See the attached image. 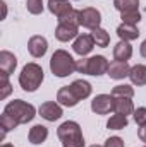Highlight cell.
<instances>
[{"label": "cell", "instance_id": "7", "mask_svg": "<svg viewBox=\"0 0 146 147\" xmlns=\"http://www.w3.org/2000/svg\"><path fill=\"white\" fill-rule=\"evenodd\" d=\"M113 108V98L112 94H98L91 101V111L96 115H107Z\"/></svg>", "mask_w": 146, "mask_h": 147}, {"label": "cell", "instance_id": "20", "mask_svg": "<svg viewBox=\"0 0 146 147\" xmlns=\"http://www.w3.org/2000/svg\"><path fill=\"white\" fill-rule=\"evenodd\" d=\"M48 10L57 17H62L64 14L72 10V5L69 3V0H48Z\"/></svg>", "mask_w": 146, "mask_h": 147}, {"label": "cell", "instance_id": "16", "mask_svg": "<svg viewBox=\"0 0 146 147\" xmlns=\"http://www.w3.org/2000/svg\"><path fill=\"white\" fill-rule=\"evenodd\" d=\"M132 57V46L129 45V41H119L113 46V58L119 62H127Z\"/></svg>", "mask_w": 146, "mask_h": 147}, {"label": "cell", "instance_id": "32", "mask_svg": "<svg viewBox=\"0 0 146 147\" xmlns=\"http://www.w3.org/2000/svg\"><path fill=\"white\" fill-rule=\"evenodd\" d=\"M103 147H126V146H124V140L120 137H110V139L105 140Z\"/></svg>", "mask_w": 146, "mask_h": 147}, {"label": "cell", "instance_id": "29", "mask_svg": "<svg viewBox=\"0 0 146 147\" xmlns=\"http://www.w3.org/2000/svg\"><path fill=\"white\" fill-rule=\"evenodd\" d=\"M26 9H28V12H29V14H33V16L41 14V12H43V9H45L43 0H28V2H26Z\"/></svg>", "mask_w": 146, "mask_h": 147}, {"label": "cell", "instance_id": "33", "mask_svg": "<svg viewBox=\"0 0 146 147\" xmlns=\"http://www.w3.org/2000/svg\"><path fill=\"white\" fill-rule=\"evenodd\" d=\"M138 137L141 139V142H146V125H141L138 130Z\"/></svg>", "mask_w": 146, "mask_h": 147}, {"label": "cell", "instance_id": "15", "mask_svg": "<svg viewBox=\"0 0 146 147\" xmlns=\"http://www.w3.org/2000/svg\"><path fill=\"white\" fill-rule=\"evenodd\" d=\"M71 89H72V92L76 94V98H77L79 101L89 98V96H91V91H93L91 84H89L88 80H83V79L74 80L72 84H71Z\"/></svg>", "mask_w": 146, "mask_h": 147}, {"label": "cell", "instance_id": "1", "mask_svg": "<svg viewBox=\"0 0 146 147\" xmlns=\"http://www.w3.org/2000/svg\"><path fill=\"white\" fill-rule=\"evenodd\" d=\"M57 135L64 147H84V137L81 132L79 123L76 121H64L57 128Z\"/></svg>", "mask_w": 146, "mask_h": 147}, {"label": "cell", "instance_id": "4", "mask_svg": "<svg viewBox=\"0 0 146 147\" xmlns=\"http://www.w3.org/2000/svg\"><path fill=\"white\" fill-rule=\"evenodd\" d=\"M3 113L10 115L19 125H24V123H29L36 116V108L23 99H14L3 108Z\"/></svg>", "mask_w": 146, "mask_h": 147}, {"label": "cell", "instance_id": "2", "mask_svg": "<svg viewBox=\"0 0 146 147\" xmlns=\"http://www.w3.org/2000/svg\"><path fill=\"white\" fill-rule=\"evenodd\" d=\"M50 70L55 77H67L76 70V60L65 50H57L50 58Z\"/></svg>", "mask_w": 146, "mask_h": 147}, {"label": "cell", "instance_id": "28", "mask_svg": "<svg viewBox=\"0 0 146 147\" xmlns=\"http://www.w3.org/2000/svg\"><path fill=\"white\" fill-rule=\"evenodd\" d=\"M59 22L62 24H74V26H79V10H69L67 14H64L62 17H59Z\"/></svg>", "mask_w": 146, "mask_h": 147}, {"label": "cell", "instance_id": "6", "mask_svg": "<svg viewBox=\"0 0 146 147\" xmlns=\"http://www.w3.org/2000/svg\"><path fill=\"white\" fill-rule=\"evenodd\" d=\"M100 22H102V14L98 9L86 7V9L79 10V26L93 31V29L100 28Z\"/></svg>", "mask_w": 146, "mask_h": 147}, {"label": "cell", "instance_id": "27", "mask_svg": "<svg viewBox=\"0 0 146 147\" xmlns=\"http://www.w3.org/2000/svg\"><path fill=\"white\" fill-rule=\"evenodd\" d=\"M120 19L124 24H131V26H138V22L141 21V14L139 10H131V12H122Z\"/></svg>", "mask_w": 146, "mask_h": 147}, {"label": "cell", "instance_id": "25", "mask_svg": "<svg viewBox=\"0 0 146 147\" xmlns=\"http://www.w3.org/2000/svg\"><path fill=\"white\" fill-rule=\"evenodd\" d=\"M110 94H112V98H129V99H132L134 89L127 84H120V86H115Z\"/></svg>", "mask_w": 146, "mask_h": 147}, {"label": "cell", "instance_id": "36", "mask_svg": "<svg viewBox=\"0 0 146 147\" xmlns=\"http://www.w3.org/2000/svg\"><path fill=\"white\" fill-rule=\"evenodd\" d=\"M89 147H102V146H96V144H93V146H89Z\"/></svg>", "mask_w": 146, "mask_h": 147}, {"label": "cell", "instance_id": "19", "mask_svg": "<svg viewBox=\"0 0 146 147\" xmlns=\"http://www.w3.org/2000/svg\"><path fill=\"white\" fill-rule=\"evenodd\" d=\"M117 36L120 38L122 41H134V39H138V36H139V29L136 26H131V24H124L122 22L117 28Z\"/></svg>", "mask_w": 146, "mask_h": 147}, {"label": "cell", "instance_id": "35", "mask_svg": "<svg viewBox=\"0 0 146 147\" xmlns=\"http://www.w3.org/2000/svg\"><path fill=\"white\" fill-rule=\"evenodd\" d=\"M2 147H14V146H12V144H3Z\"/></svg>", "mask_w": 146, "mask_h": 147}, {"label": "cell", "instance_id": "34", "mask_svg": "<svg viewBox=\"0 0 146 147\" xmlns=\"http://www.w3.org/2000/svg\"><path fill=\"white\" fill-rule=\"evenodd\" d=\"M139 51H141V57H143V58H146V39L141 43V48H139Z\"/></svg>", "mask_w": 146, "mask_h": 147}, {"label": "cell", "instance_id": "30", "mask_svg": "<svg viewBox=\"0 0 146 147\" xmlns=\"http://www.w3.org/2000/svg\"><path fill=\"white\" fill-rule=\"evenodd\" d=\"M134 121L141 127V125H146V108L141 106L138 110H134Z\"/></svg>", "mask_w": 146, "mask_h": 147}, {"label": "cell", "instance_id": "26", "mask_svg": "<svg viewBox=\"0 0 146 147\" xmlns=\"http://www.w3.org/2000/svg\"><path fill=\"white\" fill-rule=\"evenodd\" d=\"M19 123L10 116V115H7V113H3L2 116H0V127H2V139L5 137V134L7 132H10V130H14L16 127H17Z\"/></svg>", "mask_w": 146, "mask_h": 147}, {"label": "cell", "instance_id": "3", "mask_svg": "<svg viewBox=\"0 0 146 147\" xmlns=\"http://www.w3.org/2000/svg\"><path fill=\"white\" fill-rule=\"evenodd\" d=\"M41 82H43V69L35 62L26 63L19 74V86L26 92H35L41 86Z\"/></svg>", "mask_w": 146, "mask_h": 147}, {"label": "cell", "instance_id": "37", "mask_svg": "<svg viewBox=\"0 0 146 147\" xmlns=\"http://www.w3.org/2000/svg\"><path fill=\"white\" fill-rule=\"evenodd\" d=\"M145 147H146V146H145Z\"/></svg>", "mask_w": 146, "mask_h": 147}, {"label": "cell", "instance_id": "11", "mask_svg": "<svg viewBox=\"0 0 146 147\" xmlns=\"http://www.w3.org/2000/svg\"><path fill=\"white\" fill-rule=\"evenodd\" d=\"M79 26H74V24H62V22H59V26H57V29H55V38L59 39V41H62V43H67V41H71L74 38L79 36V29H77Z\"/></svg>", "mask_w": 146, "mask_h": 147}, {"label": "cell", "instance_id": "22", "mask_svg": "<svg viewBox=\"0 0 146 147\" xmlns=\"http://www.w3.org/2000/svg\"><path fill=\"white\" fill-rule=\"evenodd\" d=\"M113 7L122 14V12H131V10H138L139 7V0H113Z\"/></svg>", "mask_w": 146, "mask_h": 147}, {"label": "cell", "instance_id": "21", "mask_svg": "<svg viewBox=\"0 0 146 147\" xmlns=\"http://www.w3.org/2000/svg\"><path fill=\"white\" fill-rule=\"evenodd\" d=\"M129 79L134 86H146V65L138 63V65L131 67Z\"/></svg>", "mask_w": 146, "mask_h": 147}, {"label": "cell", "instance_id": "24", "mask_svg": "<svg viewBox=\"0 0 146 147\" xmlns=\"http://www.w3.org/2000/svg\"><path fill=\"white\" fill-rule=\"evenodd\" d=\"M127 116H124V115H113V116H110V120L107 121V128L110 130H122V128H126L127 127Z\"/></svg>", "mask_w": 146, "mask_h": 147}, {"label": "cell", "instance_id": "31", "mask_svg": "<svg viewBox=\"0 0 146 147\" xmlns=\"http://www.w3.org/2000/svg\"><path fill=\"white\" fill-rule=\"evenodd\" d=\"M2 87H3V91H2V94H0V98L2 99H5L9 94H10V84H9V75L7 74H3L2 72Z\"/></svg>", "mask_w": 146, "mask_h": 147}, {"label": "cell", "instance_id": "23", "mask_svg": "<svg viewBox=\"0 0 146 147\" xmlns=\"http://www.w3.org/2000/svg\"><path fill=\"white\" fill-rule=\"evenodd\" d=\"M91 36H93V39H95V45H96V46H100V48L108 46L110 36H108V33H107L105 29L96 28V29H93V31H91Z\"/></svg>", "mask_w": 146, "mask_h": 147}, {"label": "cell", "instance_id": "5", "mask_svg": "<svg viewBox=\"0 0 146 147\" xmlns=\"http://www.w3.org/2000/svg\"><path fill=\"white\" fill-rule=\"evenodd\" d=\"M108 62L103 55H96L91 58H81L76 62V70L79 74H88V75H103L108 72Z\"/></svg>", "mask_w": 146, "mask_h": 147}, {"label": "cell", "instance_id": "14", "mask_svg": "<svg viewBox=\"0 0 146 147\" xmlns=\"http://www.w3.org/2000/svg\"><path fill=\"white\" fill-rule=\"evenodd\" d=\"M57 101H59V105L67 106V108H74V106L79 103V99L76 98V94L72 92L71 86H65V87H60V89H59V92H57Z\"/></svg>", "mask_w": 146, "mask_h": 147}, {"label": "cell", "instance_id": "18", "mask_svg": "<svg viewBox=\"0 0 146 147\" xmlns=\"http://www.w3.org/2000/svg\"><path fill=\"white\" fill-rule=\"evenodd\" d=\"M46 137H48V128H46L45 125H35V127L29 130V134H28L29 142L35 144V146L43 144V142L46 140Z\"/></svg>", "mask_w": 146, "mask_h": 147}, {"label": "cell", "instance_id": "8", "mask_svg": "<svg viewBox=\"0 0 146 147\" xmlns=\"http://www.w3.org/2000/svg\"><path fill=\"white\" fill-rule=\"evenodd\" d=\"M38 113L41 115V118H45L46 121H55L62 116V105L55 103V101H46L40 106Z\"/></svg>", "mask_w": 146, "mask_h": 147}, {"label": "cell", "instance_id": "12", "mask_svg": "<svg viewBox=\"0 0 146 147\" xmlns=\"http://www.w3.org/2000/svg\"><path fill=\"white\" fill-rule=\"evenodd\" d=\"M129 72H131V67H129V63L127 62H119V60H115V62H112L108 65V75L110 79H115V80H120V79H124V77H129Z\"/></svg>", "mask_w": 146, "mask_h": 147}, {"label": "cell", "instance_id": "17", "mask_svg": "<svg viewBox=\"0 0 146 147\" xmlns=\"http://www.w3.org/2000/svg\"><path fill=\"white\" fill-rule=\"evenodd\" d=\"M112 111L117 113V115L127 116V115L134 113V105H132V101L129 98H113V108H112Z\"/></svg>", "mask_w": 146, "mask_h": 147}, {"label": "cell", "instance_id": "13", "mask_svg": "<svg viewBox=\"0 0 146 147\" xmlns=\"http://www.w3.org/2000/svg\"><path fill=\"white\" fill-rule=\"evenodd\" d=\"M16 67H17L16 55L10 53V51H7V50L0 51V70L3 74H7V75H10V74H14Z\"/></svg>", "mask_w": 146, "mask_h": 147}, {"label": "cell", "instance_id": "10", "mask_svg": "<svg viewBox=\"0 0 146 147\" xmlns=\"http://www.w3.org/2000/svg\"><path fill=\"white\" fill-rule=\"evenodd\" d=\"M93 48H95V39H93L91 34H79L72 45V50L77 55H81V57L88 55Z\"/></svg>", "mask_w": 146, "mask_h": 147}, {"label": "cell", "instance_id": "9", "mask_svg": "<svg viewBox=\"0 0 146 147\" xmlns=\"http://www.w3.org/2000/svg\"><path fill=\"white\" fill-rule=\"evenodd\" d=\"M46 50H48V41L43 36L36 34V36L29 38V41H28V51L31 53V57L41 58V57L46 53Z\"/></svg>", "mask_w": 146, "mask_h": 147}]
</instances>
